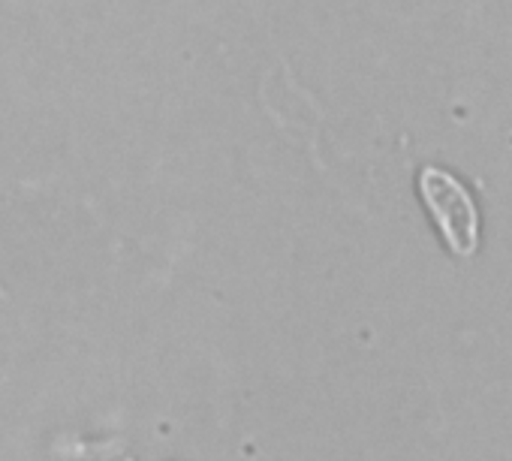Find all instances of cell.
Returning <instances> with one entry per match:
<instances>
[{"mask_svg":"<svg viewBox=\"0 0 512 461\" xmlns=\"http://www.w3.org/2000/svg\"><path fill=\"white\" fill-rule=\"evenodd\" d=\"M419 196L449 254L473 257L479 251L482 217L467 184L440 166H425L419 172Z\"/></svg>","mask_w":512,"mask_h":461,"instance_id":"cell-1","label":"cell"}]
</instances>
